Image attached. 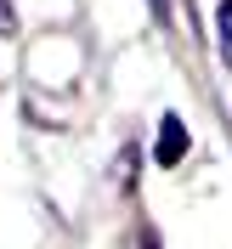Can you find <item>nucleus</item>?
<instances>
[{"instance_id":"f257e3e1","label":"nucleus","mask_w":232,"mask_h":249,"mask_svg":"<svg viewBox=\"0 0 232 249\" xmlns=\"http://www.w3.org/2000/svg\"><path fill=\"white\" fill-rule=\"evenodd\" d=\"M181 153H187V130H181V119L176 113H164V124H159V147H153V159L170 170V164H181Z\"/></svg>"},{"instance_id":"f03ea898","label":"nucleus","mask_w":232,"mask_h":249,"mask_svg":"<svg viewBox=\"0 0 232 249\" xmlns=\"http://www.w3.org/2000/svg\"><path fill=\"white\" fill-rule=\"evenodd\" d=\"M215 29H221V57H227V68H232V0H221Z\"/></svg>"},{"instance_id":"7ed1b4c3","label":"nucleus","mask_w":232,"mask_h":249,"mask_svg":"<svg viewBox=\"0 0 232 249\" xmlns=\"http://www.w3.org/2000/svg\"><path fill=\"white\" fill-rule=\"evenodd\" d=\"M17 23H12V6H6V0H0V34H12Z\"/></svg>"},{"instance_id":"20e7f679","label":"nucleus","mask_w":232,"mask_h":249,"mask_svg":"<svg viewBox=\"0 0 232 249\" xmlns=\"http://www.w3.org/2000/svg\"><path fill=\"white\" fill-rule=\"evenodd\" d=\"M142 249H159V238H153V232H147V238H142Z\"/></svg>"}]
</instances>
